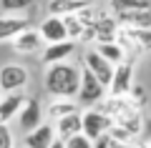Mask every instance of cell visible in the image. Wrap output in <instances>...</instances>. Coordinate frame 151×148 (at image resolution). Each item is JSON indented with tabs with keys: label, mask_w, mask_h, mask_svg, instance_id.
Here are the masks:
<instances>
[{
	"label": "cell",
	"mask_w": 151,
	"mask_h": 148,
	"mask_svg": "<svg viewBox=\"0 0 151 148\" xmlns=\"http://www.w3.org/2000/svg\"><path fill=\"white\" fill-rule=\"evenodd\" d=\"M93 5V3H86V0H48V15H70V13H78L83 8Z\"/></svg>",
	"instance_id": "cell-18"
},
{
	"label": "cell",
	"mask_w": 151,
	"mask_h": 148,
	"mask_svg": "<svg viewBox=\"0 0 151 148\" xmlns=\"http://www.w3.org/2000/svg\"><path fill=\"white\" fill-rule=\"evenodd\" d=\"M48 148H65V138H60V136H55V141L50 143Z\"/></svg>",
	"instance_id": "cell-26"
},
{
	"label": "cell",
	"mask_w": 151,
	"mask_h": 148,
	"mask_svg": "<svg viewBox=\"0 0 151 148\" xmlns=\"http://www.w3.org/2000/svg\"><path fill=\"white\" fill-rule=\"evenodd\" d=\"M13 148H28V146H25V143H23V146H13Z\"/></svg>",
	"instance_id": "cell-28"
},
{
	"label": "cell",
	"mask_w": 151,
	"mask_h": 148,
	"mask_svg": "<svg viewBox=\"0 0 151 148\" xmlns=\"http://www.w3.org/2000/svg\"><path fill=\"white\" fill-rule=\"evenodd\" d=\"M43 118H45V108L40 106V101H38V98H25V103H23V108H20V113H18L15 121H18V128L23 131V136H25L33 128L40 126Z\"/></svg>",
	"instance_id": "cell-6"
},
{
	"label": "cell",
	"mask_w": 151,
	"mask_h": 148,
	"mask_svg": "<svg viewBox=\"0 0 151 148\" xmlns=\"http://www.w3.org/2000/svg\"><path fill=\"white\" fill-rule=\"evenodd\" d=\"M65 148H93V138H88L86 133H76V136L65 138Z\"/></svg>",
	"instance_id": "cell-21"
},
{
	"label": "cell",
	"mask_w": 151,
	"mask_h": 148,
	"mask_svg": "<svg viewBox=\"0 0 151 148\" xmlns=\"http://www.w3.org/2000/svg\"><path fill=\"white\" fill-rule=\"evenodd\" d=\"M15 146V138H13L10 123H0V148H13Z\"/></svg>",
	"instance_id": "cell-23"
},
{
	"label": "cell",
	"mask_w": 151,
	"mask_h": 148,
	"mask_svg": "<svg viewBox=\"0 0 151 148\" xmlns=\"http://www.w3.org/2000/svg\"><path fill=\"white\" fill-rule=\"evenodd\" d=\"M106 95H108V85H103L88 68H83V70H81V85H78V93H76L78 103H81L83 108L98 106Z\"/></svg>",
	"instance_id": "cell-2"
},
{
	"label": "cell",
	"mask_w": 151,
	"mask_h": 148,
	"mask_svg": "<svg viewBox=\"0 0 151 148\" xmlns=\"http://www.w3.org/2000/svg\"><path fill=\"white\" fill-rule=\"evenodd\" d=\"M0 95H3V88H0Z\"/></svg>",
	"instance_id": "cell-31"
},
{
	"label": "cell",
	"mask_w": 151,
	"mask_h": 148,
	"mask_svg": "<svg viewBox=\"0 0 151 148\" xmlns=\"http://www.w3.org/2000/svg\"><path fill=\"white\" fill-rule=\"evenodd\" d=\"M78 111H83V106L73 95H50V103L45 106V116L53 118V121L60 116H68V113H78Z\"/></svg>",
	"instance_id": "cell-13"
},
{
	"label": "cell",
	"mask_w": 151,
	"mask_h": 148,
	"mask_svg": "<svg viewBox=\"0 0 151 148\" xmlns=\"http://www.w3.org/2000/svg\"><path fill=\"white\" fill-rule=\"evenodd\" d=\"M134 60H131V55L126 60H121L116 68H113V78L111 83H108V93L113 95H129L131 88H134Z\"/></svg>",
	"instance_id": "cell-5"
},
{
	"label": "cell",
	"mask_w": 151,
	"mask_h": 148,
	"mask_svg": "<svg viewBox=\"0 0 151 148\" xmlns=\"http://www.w3.org/2000/svg\"><path fill=\"white\" fill-rule=\"evenodd\" d=\"M38 5V0H0V10L3 13H23Z\"/></svg>",
	"instance_id": "cell-20"
},
{
	"label": "cell",
	"mask_w": 151,
	"mask_h": 148,
	"mask_svg": "<svg viewBox=\"0 0 151 148\" xmlns=\"http://www.w3.org/2000/svg\"><path fill=\"white\" fill-rule=\"evenodd\" d=\"M144 143H146V146H149V148H151V138H149V141H144Z\"/></svg>",
	"instance_id": "cell-29"
},
{
	"label": "cell",
	"mask_w": 151,
	"mask_h": 148,
	"mask_svg": "<svg viewBox=\"0 0 151 148\" xmlns=\"http://www.w3.org/2000/svg\"><path fill=\"white\" fill-rule=\"evenodd\" d=\"M83 68H88L103 85H108V83H111V78H113V68H116V65H113L108 58H103L96 48H91V50L83 53Z\"/></svg>",
	"instance_id": "cell-8"
},
{
	"label": "cell",
	"mask_w": 151,
	"mask_h": 148,
	"mask_svg": "<svg viewBox=\"0 0 151 148\" xmlns=\"http://www.w3.org/2000/svg\"><path fill=\"white\" fill-rule=\"evenodd\" d=\"M108 136H111V138H116V141H131V143H134V138H136L134 133L129 131V128L119 126V123H113V126L108 128Z\"/></svg>",
	"instance_id": "cell-22"
},
{
	"label": "cell",
	"mask_w": 151,
	"mask_h": 148,
	"mask_svg": "<svg viewBox=\"0 0 151 148\" xmlns=\"http://www.w3.org/2000/svg\"><path fill=\"white\" fill-rule=\"evenodd\" d=\"M108 143H111V136L103 133V136H98L96 141H93V148H108Z\"/></svg>",
	"instance_id": "cell-24"
},
{
	"label": "cell",
	"mask_w": 151,
	"mask_h": 148,
	"mask_svg": "<svg viewBox=\"0 0 151 148\" xmlns=\"http://www.w3.org/2000/svg\"><path fill=\"white\" fill-rule=\"evenodd\" d=\"M93 48H96L103 58H108L113 65H119L121 60L129 58V50L124 48V43H121V40H96V43H93Z\"/></svg>",
	"instance_id": "cell-16"
},
{
	"label": "cell",
	"mask_w": 151,
	"mask_h": 148,
	"mask_svg": "<svg viewBox=\"0 0 151 148\" xmlns=\"http://www.w3.org/2000/svg\"><path fill=\"white\" fill-rule=\"evenodd\" d=\"M13 50L15 53H20V55H33V53H38V50H43V35L35 30V28H28V30H23L18 38H13Z\"/></svg>",
	"instance_id": "cell-12"
},
{
	"label": "cell",
	"mask_w": 151,
	"mask_h": 148,
	"mask_svg": "<svg viewBox=\"0 0 151 148\" xmlns=\"http://www.w3.org/2000/svg\"><path fill=\"white\" fill-rule=\"evenodd\" d=\"M28 28H30V20L25 15H13V13L0 15V43H10Z\"/></svg>",
	"instance_id": "cell-11"
},
{
	"label": "cell",
	"mask_w": 151,
	"mask_h": 148,
	"mask_svg": "<svg viewBox=\"0 0 151 148\" xmlns=\"http://www.w3.org/2000/svg\"><path fill=\"white\" fill-rule=\"evenodd\" d=\"M30 80L25 65H18V63H5L0 68V88L3 93H13V90H23Z\"/></svg>",
	"instance_id": "cell-7"
},
{
	"label": "cell",
	"mask_w": 151,
	"mask_h": 148,
	"mask_svg": "<svg viewBox=\"0 0 151 148\" xmlns=\"http://www.w3.org/2000/svg\"><path fill=\"white\" fill-rule=\"evenodd\" d=\"M81 70L78 65L60 60V63H50L45 65V75H43V88L48 95H73L78 93L81 85Z\"/></svg>",
	"instance_id": "cell-1"
},
{
	"label": "cell",
	"mask_w": 151,
	"mask_h": 148,
	"mask_svg": "<svg viewBox=\"0 0 151 148\" xmlns=\"http://www.w3.org/2000/svg\"><path fill=\"white\" fill-rule=\"evenodd\" d=\"M28 95H23V90H13V93H3L0 95V123H10L18 118L23 103Z\"/></svg>",
	"instance_id": "cell-14"
},
{
	"label": "cell",
	"mask_w": 151,
	"mask_h": 148,
	"mask_svg": "<svg viewBox=\"0 0 151 148\" xmlns=\"http://www.w3.org/2000/svg\"><path fill=\"white\" fill-rule=\"evenodd\" d=\"M55 136H58V133H55V126L53 123H40V126L38 128H33L30 133H25V146L28 148H48L50 143L55 141Z\"/></svg>",
	"instance_id": "cell-15"
},
{
	"label": "cell",
	"mask_w": 151,
	"mask_h": 148,
	"mask_svg": "<svg viewBox=\"0 0 151 148\" xmlns=\"http://www.w3.org/2000/svg\"><path fill=\"white\" fill-rule=\"evenodd\" d=\"M38 33L43 35L45 43H58V40H68V28H65V18L63 15H48L40 20L38 25ZM73 40V38H70Z\"/></svg>",
	"instance_id": "cell-9"
},
{
	"label": "cell",
	"mask_w": 151,
	"mask_h": 148,
	"mask_svg": "<svg viewBox=\"0 0 151 148\" xmlns=\"http://www.w3.org/2000/svg\"><path fill=\"white\" fill-rule=\"evenodd\" d=\"M55 133H58L60 138H70L76 136V133L83 131V118H81V111L78 113H68V116H60L55 118Z\"/></svg>",
	"instance_id": "cell-17"
},
{
	"label": "cell",
	"mask_w": 151,
	"mask_h": 148,
	"mask_svg": "<svg viewBox=\"0 0 151 148\" xmlns=\"http://www.w3.org/2000/svg\"><path fill=\"white\" fill-rule=\"evenodd\" d=\"M108 148H136V146H134L131 141H116V138H111Z\"/></svg>",
	"instance_id": "cell-25"
},
{
	"label": "cell",
	"mask_w": 151,
	"mask_h": 148,
	"mask_svg": "<svg viewBox=\"0 0 151 148\" xmlns=\"http://www.w3.org/2000/svg\"><path fill=\"white\" fill-rule=\"evenodd\" d=\"M81 118H83V133H86L88 138H93V141H96L98 136H103V133H108V128L113 126V118L108 116V113H103L98 106L83 108Z\"/></svg>",
	"instance_id": "cell-4"
},
{
	"label": "cell",
	"mask_w": 151,
	"mask_h": 148,
	"mask_svg": "<svg viewBox=\"0 0 151 148\" xmlns=\"http://www.w3.org/2000/svg\"><path fill=\"white\" fill-rule=\"evenodd\" d=\"M76 48H78V43L70 40V38H68V40H58V43H45L43 50H40V60H43L45 65L68 60L70 55L76 53Z\"/></svg>",
	"instance_id": "cell-10"
},
{
	"label": "cell",
	"mask_w": 151,
	"mask_h": 148,
	"mask_svg": "<svg viewBox=\"0 0 151 148\" xmlns=\"http://www.w3.org/2000/svg\"><path fill=\"white\" fill-rule=\"evenodd\" d=\"M119 25H141V28H151V8L146 10H129V13H113Z\"/></svg>",
	"instance_id": "cell-19"
},
{
	"label": "cell",
	"mask_w": 151,
	"mask_h": 148,
	"mask_svg": "<svg viewBox=\"0 0 151 148\" xmlns=\"http://www.w3.org/2000/svg\"><path fill=\"white\" fill-rule=\"evenodd\" d=\"M136 148H149V146H146V143H139V146H136Z\"/></svg>",
	"instance_id": "cell-27"
},
{
	"label": "cell",
	"mask_w": 151,
	"mask_h": 148,
	"mask_svg": "<svg viewBox=\"0 0 151 148\" xmlns=\"http://www.w3.org/2000/svg\"><path fill=\"white\" fill-rule=\"evenodd\" d=\"M86 3H98V0H86Z\"/></svg>",
	"instance_id": "cell-30"
},
{
	"label": "cell",
	"mask_w": 151,
	"mask_h": 148,
	"mask_svg": "<svg viewBox=\"0 0 151 148\" xmlns=\"http://www.w3.org/2000/svg\"><path fill=\"white\" fill-rule=\"evenodd\" d=\"M116 40L124 43L126 50H149L151 48V28H141V25H119V33H116Z\"/></svg>",
	"instance_id": "cell-3"
}]
</instances>
